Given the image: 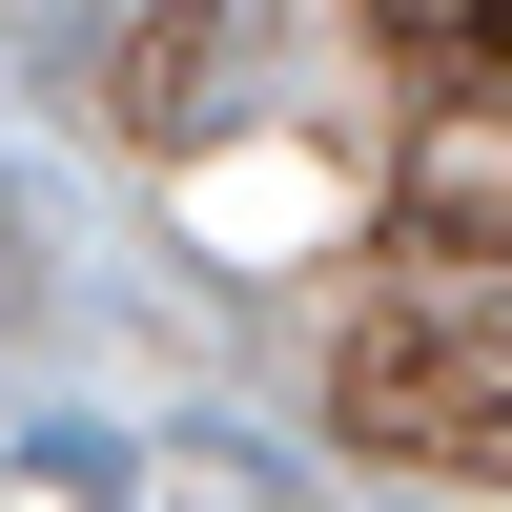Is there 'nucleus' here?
Wrapping results in <instances>:
<instances>
[{"label":"nucleus","mask_w":512,"mask_h":512,"mask_svg":"<svg viewBox=\"0 0 512 512\" xmlns=\"http://www.w3.org/2000/svg\"><path fill=\"white\" fill-rule=\"evenodd\" d=\"M410 226L431 246H512V123H431L410 144Z\"/></svg>","instance_id":"1"},{"label":"nucleus","mask_w":512,"mask_h":512,"mask_svg":"<svg viewBox=\"0 0 512 512\" xmlns=\"http://www.w3.org/2000/svg\"><path fill=\"white\" fill-rule=\"evenodd\" d=\"M390 21H492V0H390Z\"/></svg>","instance_id":"2"}]
</instances>
